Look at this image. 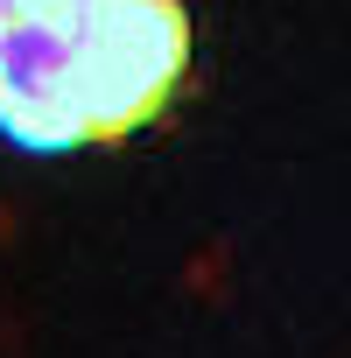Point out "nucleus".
Instances as JSON below:
<instances>
[{
    "mask_svg": "<svg viewBox=\"0 0 351 358\" xmlns=\"http://www.w3.org/2000/svg\"><path fill=\"white\" fill-rule=\"evenodd\" d=\"M190 71L183 0H92L71 29V78L92 141H127L162 120Z\"/></svg>",
    "mask_w": 351,
    "mask_h": 358,
    "instance_id": "1",
    "label": "nucleus"
},
{
    "mask_svg": "<svg viewBox=\"0 0 351 358\" xmlns=\"http://www.w3.org/2000/svg\"><path fill=\"white\" fill-rule=\"evenodd\" d=\"M15 22H22V8H15V0H0V36H8Z\"/></svg>",
    "mask_w": 351,
    "mask_h": 358,
    "instance_id": "4",
    "label": "nucleus"
},
{
    "mask_svg": "<svg viewBox=\"0 0 351 358\" xmlns=\"http://www.w3.org/2000/svg\"><path fill=\"white\" fill-rule=\"evenodd\" d=\"M15 8H22V22H43V29H78L85 22V8H92V0H15Z\"/></svg>",
    "mask_w": 351,
    "mask_h": 358,
    "instance_id": "3",
    "label": "nucleus"
},
{
    "mask_svg": "<svg viewBox=\"0 0 351 358\" xmlns=\"http://www.w3.org/2000/svg\"><path fill=\"white\" fill-rule=\"evenodd\" d=\"M0 134L15 148H85L92 141L64 29L15 22L0 36Z\"/></svg>",
    "mask_w": 351,
    "mask_h": 358,
    "instance_id": "2",
    "label": "nucleus"
}]
</instances>
